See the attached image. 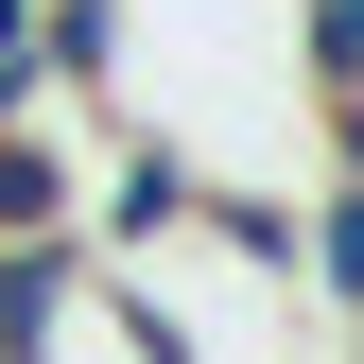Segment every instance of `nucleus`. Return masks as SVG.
<instances>
[{"label": "nucleus", "mask_w": 364, "mask_h": 364, "mask_svg": "<svg viewBox=\"0 0 364 364\" xmlns=\"http://www.w3.org/2000/svg\"><path fill=\"white\" fill-rule=\"evenodd\" d=\"M173 225H208V156H191V139H122V173H105V208H87L70 243H122V260H156Z\"/></svg>", "instance_id": "nucleus-1"}, {"label": "nucleus", "mask_w": 364, "mask_h": 364, "mask_svg": "<svg viewBox=\"0 0 364 364\" xmlns=\"http://www.w3.org/2000/svg\"><path fill=\"white\" fill-rule=\"evenodd\" d=\"M70 225H87V191H70V156H53V139L18 122V139H0V260H18V243H70Z\"/></svg>", "instance_id": "nucleus-2"}, {"label": "nucleus", "mask_w": 364, "mask_h": 364, "mask_svg": "<svg viewBox=\"0 0 364 364\" xmlns=\"http://www.w3.org/2000/svg\"><path fill=\"white\" fill-rule=\"evenodd\" d=\"M53 18V87H122L139 70V0H35Z\"/></svg>", "instance_id": "nucleus-3"}, {"label": "nucleus", "mask_w": 364, "mask_h": 364, "mask_svg": "<svg viewBox=\"0 0 364 364\" xmlns=\"http://www.w3.org/2000/svg\"><path fill=\"white\" fill-rule=\"evenodd\" d=\"M295 70L312 105H364V0H295Z\"/></svg>", "instance_id": "nucleus-4"}, {"label": "nucleus", "mask_w": 364, "mask_h": 364, "mask_svg": "<svg viewBox=\"0 0 364 364\" xmlns=\"http://www.w3.org/2000/svg\"><path fill=\"white\" fill-rule=\"evenodd\" d=\"M295 260H312V278H330L347 312H364V173H330V191H312V225H295Z\"/></svg>", "instance_id": "nucleus-5"}, {"label": "nucleus", "mask_w": 364, "mask_h": 364, "mask_svg": "<svg viewBox=\"0 0 364 364\" xmlns=\"http://www.w3.org/2000/svg\"><path fill=\"white\" fill-rule=\"evenodd\" d=\"M208 225H225V260H260V278H295V208H278V191H225V173H208Z\"/></svg>", "instance_id": "nucleus-6"}]
</instances>
